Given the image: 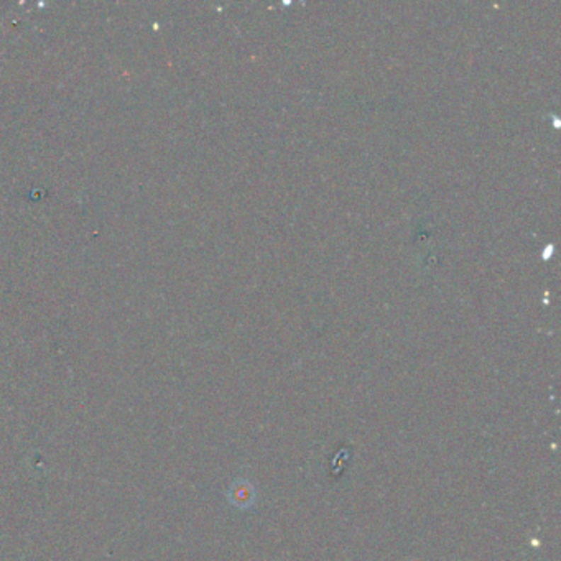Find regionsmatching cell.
<instances>
[{
  "instance_id": "cell-1",
  "label": "cell",
  "mask_w": 561,
  "mask_h": 561,
  "mask_svg": "<svg viewBox=\"0 0 561 561\" xmlns=\"http://www.w3.org/2000/svg\"><path fill=\"white\" fill-rule=\"evenodd\" d=\"M227 501L236 509H247L249 506H252L254 501L252 486L247 481H242V479L232 482V486L229 487L227 491Z\"/></svg>"
}]
</instances>
